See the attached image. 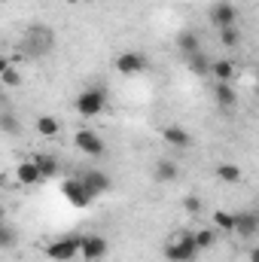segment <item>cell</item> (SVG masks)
I'll list each match as a JSON object with an SVG mask.
<instances>
[{
  "label": "cell",
  "mask_w": 259,
  "mask_h": 262,
  "mask_svg": "<svg viewBox=\"0 0 259 262\" xmlns=\"http://www.w3.org/2000/svg\"><path fill=\"white\" fill-rule=\"evenodd\" d=\"M198 253H201V247H198V241H195V232H189V229L177 232V235L165 244V259L168 262H195Z\"/></svg>",
  "instance_id": "6da1fadb"
},
{
  "label": "cell",
  "mask_w": 259,
  "mask_h": 262,
  "mask_svg": "<svg viewBox=\"0 0 259 262\" xmlns=\"http://www.w3.org/2000/svg\"><path fill=\"white\" fill-rule=\"evenodd\" d=\"M73 110H76L82 119H95V116H101V113L107 110V92L98 89V85L82 89V92L73 98Z\"/></svg>",
  "instance_id": "7a4b0ae2"
},
{
  "label": "cell",
  "mask_w": 259,
  "mask_h": 262,
  "mask_svg": "<svg viewBox=\"0 0 259 262\" xmlns=\"http://www.w3.org/2000/svg\"><path fill=\"white\" fill-rule=\"evenodd\" d=\"M52 43H55V31L43 28V25H34L21 40V55L25 58H40V55H46L52 49Z\"/></svg>",
  "instance_id": "3957f363"
},
{
  "label": "cell",
  "mask_w": 259,
  "mask_h": 262,
  "mask_svg": "<svg viewBox=\"0 0 259 262\" xmlns=\"http://www.w3.org/2000/svg\"><path fill=\"white\" fill-rule=\"evenodd\" d=\"M79 253H82V235L79 232L61 235V238L46 244V259H52V262H70V259H76Z\"/></svg>",
  "instance_id": "277c9868"
},
{
  "label": "cell",
  "mask_w": 259,
  "mask_h": 262,
  "mask_svg": "<svg viewBox=\"0 0 259 262\" xmlns=\"http://www.w3.org/2000/svg\"><path fill=\"white\" fill-rule=\"evenodd\" d=\"M61 195H64L73 207H79V210L89 207V204L95 201V195L89 192V186L82 183V177H70V180H64V183H61Z\"/></svg>",
  "instance_id": "5b68a950"
},
{
  "label": "cell",
  "mask_w": 259,
  "mask_h": 262,
  "mask_svg": "<svg viewBox=\"0 0 259 262\" xmlns=\"http://www.w3.org/2000/svg\"><path fill=\"white\" fill-rule=\"evenodd\" d=\"M73 143H76V149L85 152V156H104V152H107V143L98 137V131H89V128L76 131V134H73Z\"/></svg>",
  "instance_id": "8992f818"
},
{
  "label": "cell",
  "mask_w": 259,
  "mask_h": 262,
  "mask_svg": "<svg viewBox=\"0 0 259 262\" xmlns=\"http://www.w3.org/2000/svg\"><path fill=\"white\" fill-rule=\"evenodd\" d=\"M146 67H149V61H146V55H143V52H122V55H116V70H119V73H125V76L143 73Z\"/></svg>",
  "instance_id": "52a82bcc"
},
{
  "label": "cell",
  "mask_w": 259,
  "mask_h": 262,
  "mask_svg": "<svg viewBox=\"0 0 259 262\" xmlns=\"http://www.w3.org/2000/svg\"><path fill=\"white\" fill-rule=\"evenodd\" d=\"M85 262H98L107 256V238L104 235H82V253Z\"/></svg>",
  "instance_id": "ba28073f"
},
{
  "label": "cell",
  "mask_w": 259,
  "mask_h": 262,
  "mask_svg": "<svg viewBox=\"0 0 259 262\" xmlns=\"http://www.w3.org/2000/svg\"><path fill=\"white\" fill-rule=\"evenodd\" d=\"M210 25H213L217 31L235 28V25H238V9H235L232 3H217V6L210 9Z\"/></svg>",
  "instance_id": "9c48e42d"
},
{
  "label": "cell",
  "mask_w": 259,
  "mask_h": 262,
  "mask_svg": "<svg viewBox=\"0 0 259 262\" xmlns=\"http://www.w3.org/2000/svg\"><path fill=\"white\" fill-rule=\"evenodd\" d=\"M259 232V210H238L235 213V235L238 238H253Z\"/></svg>",
  "instance_id": "30bf717a"
},
{
  "label": "cell",
  "mask_w": 259,
  "mask_h": 262,
  "mask_svg": "<svg viewBox=\"0 0 259 262\" xmlns=\"http://www.w3.org/2000/svg\"><path fill=\"white\" fill-rule=\"evenodd\" d=\"M79 177H82V183L89 186V192L95 198H101L104 192H110V186H113V180H110L104 171H82Z\"/></svg>",
  "instance_id": "8fae6325"
},
{
  "label": "cell",
  "mask_w": 259,
  "mask_h": 262,
  "mask_svg": "<svg viewBox=\"0 0 259 262\" xmlns=\"http://www.w3.org/2000/svg\"><path fill=\"white\" fill-rule=\"evenodd\" d=\"M213 104H217L220 110H226V113H232V110H235L238 95H235L232 82H213Z\"/></svg>",
  "instance_id": "7c38bea8"
},
{
  "label": "cell",
  "mask_w": 259,
  "mask_h": 262,
  "mask_svg": "<svg viewBox=\"0 0 259 262\" xmlns=\"http://www.w3.org/2000/svg\"><path fill=\"white\" fill-rule=\"evenodd\" d=\"M177 177H180V168H177L174 159H159L156 162V168H153V180L156 183H174Z\"/></svg>",
  "instance_id": "4fadbf2b"
},
{
  "label": "cell",
  "mask_w": 259,
  "mask_h": 262,
  "mask_svg": "<svg viewBox=\"0 0 259 262\" xmlns=\"http://www.w3.org/2000/svg\"><path fill=\"white\" fill-rule=\"evenodd\" d=\"M15 177H18V183H25V186H37V183H43L46 177H43V171H40V165L31 159V162H21L18 168H15Z\"/></svg>",
  "instance_id": "5bb4252c"
},
{
  "label": "cell",
  "mask_w": 259,
  "mask_h": 262,
  "mask_svg": "<svg viewBox=\"0 0 259 262\" xmlns=\"http://www.w3.org/2000/svg\"><path fill=\"white\" fill-rule=\"evenodd\" d=\"M162 137H165V143L174 146V149H186V146H192V134L183 128V125H168V128L162 131Z\"/></svg>",
  "instance_id": "9a60e30c"
},
{
  "label": "cell",
  "mask_w": 259,
  "mask_h": 262,
  "mask_svg": "<svg viewBox=\"0 0 259 262\" xmlns=\"http://www.w3.org/2000/svg\"><path fill=\"white\" fill-rule=\"evenodd\" d=\"M217 180L226 183V186H238V183L244 180V171H241L238 165H232V162H220V165H217Z\"/></svg>",
  "instance_id": "2e32d148"
},
{
  "label": "cell",
  "mask_w": 259,
  "mask_h": 262,
  "mask_svg": "<svg viewBox=\"0 0 259 262\" xmlns=\"http://www.w3.org/2000/svg\"><path fill=\"white\" fill-rule=\"evenodd\" d=\"M177 49H180L183 58H189V55H195V52H201V40H198V34H192V31H180V34H177Z\"/></svg>",
  "instance_id": "e0dca14e"
},
{
  "label": "cell",
  "mask_w": 259,
  "mask_h": 262,
  "mask_svg": "<svg viewBox=\"0 0 259 262\" xmlns=\"http://www.w3.org/2000/svg\"><path fill=\"white\" fill-rule=\"evenodd\" d=\"M34 162L40 165V171H43L46 180H55L58 177V159L52 152H34Z\"/></svg>",
  "instance_id": "ac0fdd59"
},
{
  "label": "cell",
  "mask_w": 259,
  "mask_h": 262,
  "mask_svg": "<svg viewBox=\"0 0 259 262\" xmlns=\"http://www.w3.org/2000/svg\"><path fill=\"white\" fill-rule=\"evenodd\" d=\"M210 58L204 55V52H195V55H189L186 58V67H189V73H195V76H207L210 73Z\"/></svg>",
  "instance_id": "d6986e66"
},
{
  "label": "cell",
  "mask_w": 259,
  "mask_h": 262,
  "mask_svg": "<svg viewBox=\"0 0 259 262\" xmlns=\"http://www.w3.org/2000/svg\"><path fill=\"white\" fill-rule=\"evenodd\" d=\"M210 73L217 76V82H232V76H235V64H232L229 58H220V61L210 64Z\"/></svg>",
  "instance_id": "ffe728a7"
},
{
  "label": "cell",
  "mask_w": 259,
  "mask_h": 262,
  "mask_svg": "<svg viewBox=\"0 0 259 262\" xmlns=\"http://www.w3.org/2000/svg\"><path fill=\"white\" fill-rule=\"evenodd\" d=\"M58 131H61V122H58L55 116H40V119H37V134H40V137H55Z\"/></svg>",
  "instance_id": "44dd1931"
},
{
  "label": "cell",
  "mask_w": 259,
  "mask_h": 262,
  "mask_svg": "<svg viewBox=\"0 0 259 262\" xmlns=\"http://www.w3.org/2000/svg\"><path fill=\"white\" fill-rule=\"evenodd\" d=\"M0 76H3V85H6V89H15V85H21V73L12 67V61H9V58L0 64Z\"/></svg>",
  "instance_id": "7402d4cb"
},
{
  "label": "cell",
  "mask_w": 259,
  "mask_h": 262,
  "mask_svg": "<svg viewBox=\"0 0 259 262\" xmlns=\"http://www.w3.org/2000/svg\"><path fill=\"white\" fill-rule=\"evenodd\" d=\"M213 226H217V232H232V235H235V213L217 210V213H213Z\"/></svg>",
  "instance_id": "603a6c76"
},
{
  "label": "cell",
  "mask_w": 259,
  "mask_h": 262,
  "mask_svg": "<svg viewBox=\"0 0 259 262\" xmlns=\"http://www.w3.org/2000/svg\"><path fill=\"white\" fill-rule=\"evenodd\" d=\"M0 128L6 131V137H15V134L21 131V125H18V119H15V116L9 113V107H6V110L0 113Z\"/></svg>",
  "instance_id": "cb8c5ba5"
},
{
  "label": "cell",
  "mask_w": 259,
  "mask_h": 262,
  "mask_svg": "<svg viewBox=\"0 0 259 262\" xmlns=\"http://www.w3.org/2000/svg\"><path fill=\"white\" fill-rule=\"evenodd\" d=\"M195 241L201 250H210L217 244V229H195Z\"/></svg>",
  "instance_id": "d4e9b609"
},
{
  "label": "cell",
  "mask_w": 259,
  "mask_h": 262,
  "mask_svg": "<svg viewBox=\"0 0 259 262\" xmlns=\"http://www.w3.org/2000/svg\"><path fill=\"white\" fill-rule=\"evenodd\" d=\"M220 43H223L226 49H235V46L241 43V34H238V28H223V31H220Z\"/></svg>",
  "instance_id": "484cf974"
},
{
  "label": "cell",
  "mask_w": 259,
  "mask_h": 262,
  "mask_svg": "<svg viewBox=\"0 0 259 262\" xmlns=\"http://www.w3.org/2000/svg\"><path fill=\"white\" fill-rule=\"evenodd\" d=\"M12 244H15V232H12V226H3L0 229V247L3 250H12Z\"/></svg>",
  "instance_id": "4316f807"
},
{
  "label": "cell",
  "mask_w": 259,
  "mask_h": 262,
  "mask_svg": "<svg viewBox=\"0 0 259 262\" xmlns=\"http://www.w3.org/2000/svg\"><path fill=\"white\" fill-rule=\"evenodd\" d=\"M186 210H189V213H198V210H201V201H198V198H186Z\"/></svg>",
  "instance_id": "83f0119b"
},
{
  "label": "cell",
  "mask_w": 259,
  "mask_h": 262,
  "mask_svg": "<svg viewBox=\"0 0 259 262\" xmlns=\"http://www.w3.org/2000/svg\"><path fill=\"white\" fill-rule=\"evenodd\" d=\"M250 262H259V247H253V250H250Z\"/></svg>",
  "instance_id": "f1b7e54d"
},
{
  "label": "cell",
  "mask_w": 259,
  "mask_h": 262,
  "mask_svg": "<svg viewBox=\"0 0 259 262\" xmlns=\"http://www.w3.org/2000/svg\"><path fill=\"white\" fill-rule=\"evenodd\" d=\"M67 3H79V0H67Z\"/></svg>",
  "instance_id": "f546056e"
},
{
  "label": "cell",
  "mask_w": 259,
  "mask_h": 262,
  "mask_svg": "<svg viewBox=\"0 0 259 262\" xmlns=\"http://www.w3.org/2000/svg\"><path fill=\"white\" fill-rule=\"evenodd\" d=\"M256 95H259V89H256Z\"/></svg>",
  "instance_id": "4dcf8cb0"
}]
</instances>
